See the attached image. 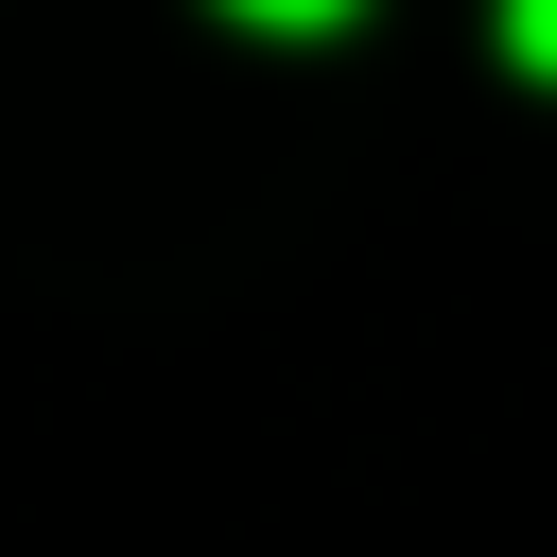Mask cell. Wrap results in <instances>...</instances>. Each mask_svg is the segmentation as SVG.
Listing matches in <instances>:
<instances>
[{
	"instance_id": "obj_1",
	"label": "cell",
	"mask_w": 557,
	"mask_h": 557,
	"mask_svg": "<svg viewBox=\"0 0 557 557\" xmlns=\"http://www.w3.org/2000/svg\"><path fill=\"white\" fill-rule=\"evenodd\" d=\"M226 17H244V35H348L366 0H226Z\"/></svg>"
},
{
	"instance_id": "obj_2",
	"label": "cell",
	"mask_w": 557,
	"mask_h": 557,
	"mask_svg": "<svg viewBox=\"0 0 557 557\" xmlns=\"http://www.w3.org/2000/svg\"><path fill=\"white\" fill-rule=\"evenodd\" d=\"M505 52H522V70L557 87V0H505Z\"/></svg>"
}]
</instances>
